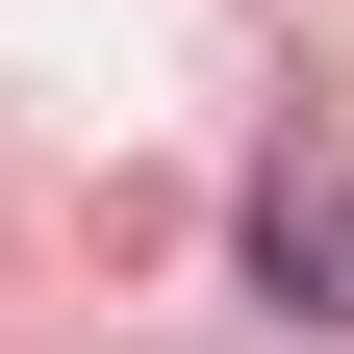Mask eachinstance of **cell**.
I'll use <instances>...</instances> for the list:
<instances>
[{
    "mask_svg": "<svg viewBox=\"0 0 354 354\" xmlns=\"http://www.w3.org/2000/svg\"><path fill=\"white\" fill-rule=\"evenodd\" d=\"M253 279H279L304 329H354V177H329V152H279V177H253Z\"/></svg>",
    "mask_w": 354,
    "mask_h": 354,
    "instance_id": "obj_1",
    "label": "cell"
}]
</instances>
